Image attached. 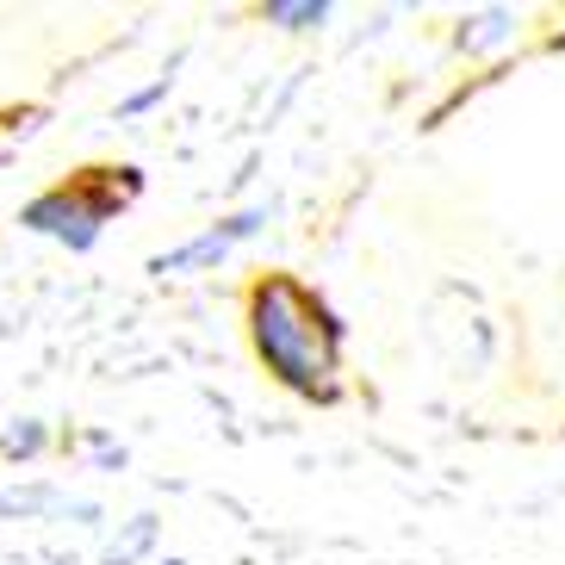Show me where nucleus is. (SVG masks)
<instances>
[{
	"mask_svg": "<svg viewBox=\"0 0 565 565\" xmlns=\"http://www.w3.org/2000/svg\"><path fill=\"white\" fill-rule=\"evenodd\" d=\"M156 565H186V559H156Z\"/></svg>",
	"mask_w": 565,
	"mask_h": 565,
	"instance_id": "11",
	"label": "nucleus"
},
{
	"mask_svg": "<svg viewBox=\"0 0 565 565\" xmlns=\"http://www.w3.org/2000/svg\"><path fill=\"white\" fill-rule=\"evenodd\" d=\"M87 460L106 466V472H118V466L131 460V454H125V441H113V435H87Z\"/></svg>",
	"mask_w": 565,
	"mask_h": 565,
	"instance_id": "10",
	"label": "nucleus"
},
{
	"mask_svg": "<svg viewBox=\"0 0 565 565\" xmlns=\"http://www.w3.org/2000/svg\"><path fill=\"white\" fill-rule=\"evenodd\" d=\"M150 547H156V515H131V522H125V534L106 547L100 565H137Z\"/></svg>",
	"mask_w": 565,
	"mask_h": 565,
	"instance_id": "8",
	"label": "nucleus"
},
{
	"mask_svg": "<svg viewBox=\"0 0 565 565\" xmlns=\"http://www.w3.org/2000/svg\"><path fill=\"white\" fill-rule=\"evenodd\" d=\"M0 515L7 522H100V503L94 498H68V484L51 479H19V484H0Z\"/></svg>",
	"mask_w": 565,
	"mask_h": 565,
	"instance_id": "4",
	"label": "nucleus"
},
{
	"mask_svg": "<svg viewBox=\"0 0 565 565\" xmlns=\"http://www.w3.org/2000/svg\"><path fill=\"white\" fill-rule=\"evenodd\" d=\"M51 423H38V416H19V423H7L0 429V460H13V466H32L51 454Z\"/></svg>",
	"mask_w": 565,
	"mask_h": 565,
	"instance_id": "6",
	"label": "nucleus"
},
{
	"mask_svg": "<svg viewBox=\"0 0 565 565\" xmlns=\"http://www.w3.org/2000/svg\"><path fill=\"white\" fill-rule=\"evenodd\" d=\"M137 200H143V168L137 162H87L19 205V231L44 236L68 255H94L106 224L125 217Z\"/></svg>",
	"mask_w": 565,
	"mask_h": 565,
	"instance_id": "2",
	"label": "nucleus"
},
{
	"mask_svg": "<svg viewBox=\"0 0 565 565\" xmlns=\"http://www.w3.org/2000/svg\"><path fill=\"white\" fill-rule=\"evenodd\" d=\"M515 38H522V13H515V7H472V13H460V25H454V51L491 56V51H503V44H515Z\"/></svg>",
	"mask_w": 565,
	"mask_h": 565,
	"instance_id": "5",
	"label": "nucleus"
},
{
	"mask_svg": "<svg viewBox=\"0 0 565 565\" xmlns=\"http://www.w3.org/2000/svg\"><path fill=\"white\" fill-rule=\"evenodd\" d=\"M168 94H174V75H156L150 87H137V94H125V100H118V118H143L150 106H162Z\"/></svg>",
	"mask_w": 565,
	"mask_h": 565,
	"instance_id": "9",
	"label": "nucleus"
},
{
	"mask_svg": "<svg viewBox=\"0 0 565 565\" xmlns=\"http://www.w3.org/2000/svg\"><path fill=\"white\" fill-rule=\"evenodd\" d=\"M274 212L280 205L274 200H255L243 205V212H224L217 224H205V231H193L186 243H174V249H156L150 255V274L156 280H186V274H217V267L231 262L243 243H255V236L274 224Z\"/></svg>",
	"mask_w": 565,
	"mask_h": 565,
	"instance_id": "3",
	"label": "nucleus"
},
{
	"mask_svg": "<svg viewBox=\"0 0 565 565\" xmlns=\"http://www.w3.org/2000/svg\"><path fill=\"white\" fill-rule=\"evenodd\" d=\"M262 19L280 25V32H323L335 19L330 0H262Z\"/></svg>",
	"mask_w": 565,
	"mask_h": 565,
	"instance_id": "7",
	"label": "nucleus"
},
{
	"mask_svg": "<svg viewBox=\"0 0 565 565\" xmlns=\"http://www.w3.org/2000/svg\"><path fill=\"white\" fill-rule=\"evenodd\" d=\"M243 335L249 354L286 398L299 404H342L349 392V323L311 280L267 267L243 286Z\"/></svg>",
	"mask_w": 565,
	"mask_h": 565,
	"instance_id": "1",
	"label": "nucleus"
}]
</instances>
